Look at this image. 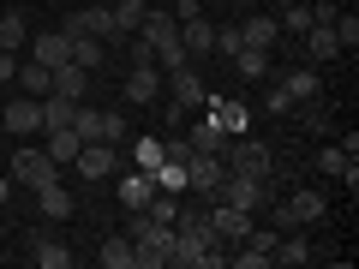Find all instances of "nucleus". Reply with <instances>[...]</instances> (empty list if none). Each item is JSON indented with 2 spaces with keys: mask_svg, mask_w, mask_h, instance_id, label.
<instances>
[{
  "mask_svg": "<svg viewBox=\"0 0 359 269\" xmlns=\"http://www.w3.org/2000/svg\"><path fill=\"white\" fill-rule=\"evenodd\" d=\"M174 36H180V48H186V60H192V66L216 54V25H210L204 13H198V18H180V25H174Z\"/></svg>",
  "mask_w": 359,
  "mask_h": 269,
  "instance_id": "nucleus-6",
  "label": "nucleus"
},
{
  "mask_svg": "<svg viewBox=\"0 0 359 269\" xmlns=\"http://www.w3.org/2000/svg\"><path fill=\"white\" fill-rule=\"evenodd\" d=\"M72 66L102 72V66H108V42H102V36H72Z\"/></svg>",
  "mask_w": 359,
  "mask_h": 269,
  "instance_id": "nucleus-22",
  "label": "nucleus"
},
{
  "mask_svg": "<svg viewBox=\"0 0 359 269\" xmlns=\"http://www.w3.org/2000/svg\"><path fill=\"white\" fill-rule=\"evenodd\" d=\"M299 42H306V48H299V54H306V66H330V60H341V42H335L330 25H311Z\"/></svg>",
  "mask_w": 359,
  "mask_h": 269,
  "instance_id": "nucleus-15",
  "label": "nucleus"
},
{
  "mask_svg": "<svg viewBox=\"0 0 359 269\" xmlns=\"http://www.w3.org/2000/svg\"><path fill=\"white\" fill-rule=\"evenodd\" d=\"M174 25H180L174 13H162V6H150V13H144V25L132 30V36H144V42H150V48H156V42H162V36H174Z\"/></svg>",
  "mask_w": 359,
  "mask_h": 269,
  "instance_id": "nucleus-26",
  "label": "nucleus"
},
{
  "mask_svg": "<svg viewBox=\"0 0 359 269\" xmlns=\"http://www.w3.org/2000/svg\"><path fill=\"white\" fill-rule=\"evenodd\" d=\"M204 114L216 120V126L228 132V138H245V126H252V108H245V102H233V96H216V102H210Z\"/></svg>",
  "mask_w": 359,
  "mask_h": 269,
  "instance_id": "nucleus-14",
  "label": "nucleus"
},
{
  "mask_svg": "<svg viewBox=\"0 0 359 269\" xmlns=\"http://www.w3.org/2000/svg\"><path fill=\"white\" fill-rule=\"evenodd\" d=\"M108 13H114V25L126 30V36H132V30L144 25V13H150V0H114V6H108Z\"/></svg>",
  "mask_w": 359,
  "mask_h": 269,
  "instance_id": "nucleus-32",
  "label": "nucleus"
},
{
  "mask_svg": "<svg viewBox=\"0 0 359 269\" xmlns=\"http://www.w3.org/2000/svg\"><path fill=\"white\" fill-rule=\"evenodd\" d=\"M264 84H269V96H264V114H294V108H299L294 96H287V90L276 84V78H264Z\"/></svg>",
  "mask_w": 359,
  "mask_h": 269,
  "instance_id": "nucleus-34",
  "label": "nucleus"
},
{
  "mask_svg": "<svg viewBox=\"0 0 359 269\" xmlns=\"http://www.w3.org/2000/svg\"><path fill=\"white\" fill-rule=\"evenodd\" d=\"M6 198H13V179H0V204H6Z\"/></svg>",
  "mask_w": 359,
  "mask_h": 269,
  "instance_id": "nucleus-38",
  "label": "nucleus"
},
{
  "mask_svg": "<svg viewBox=\"0 0 359 269\" xmlns=\"http://www.w3.org/2000/svg\"><path fill=\"white\" fill-rule=\"evenodd\" d=\"M150 179H156V192H174V198H180V192H186V162H174V156H162V167H156Z\"/></svg>",
  "mask_w": 359,
  "mask_h": 269,
  "instance_id": "nucleus-30",
  "label": "nucleus"
},
{
  "mask_svg": "<svg viewBox=\"0 0 359 269\" xmlns=\"http://www.w3.org/2000/svg\"><path fill=\"white\" fill-rule=\"evenodd\" d=\"M72 167H78V174H84V179H96V186H102V179L114 174V144H102V138H90L84 150L72 156Z\"/></svg>",
  "mask_w": 359,
  "mask_h": 269,
  "instance_id": "nucleus-11",
  "label": "nucleus"
},
{
  "mask_svg": "<svg viewBox=\"0 0 359 269\" xmlns=\"http://www.w3.org/2000/svg\"><path fill=\"white\" fill-rule=\"evenodd\" d=\"M36 209H42V216H48V221H66V216H72V192H66V186H60V179H48V186H42V192H36Z\"/></svg>",
  "mask_w": 359,
  "mask_h": 269,
  "instance_id": "nucleus-20",
  "label": "nucleus"
},
{
  "mask_svg": "<svg viewBox=\"0 0 359 269\" xmlns=\"http://www.w3.org/2000/svg\"><path fill=\"white\" fill-rule=\"evenodd\" d=\"M168 257H174V228L150 221V233L132 240V269H168Z\"/></svg>",
  "mask_w": 359,
  "mask_h": 269,
  "instance_id": "nucleus-4",
  "label": "nucleus"
},
{
  "mask_svg": "<svg viewBox=\"0 0 359 269\" xmlns=\"http://www.w3.org/2000/svg\"><path fill=\"white\" fill-rule=\"evenodd\" d=\"M96 263H102V269H132V240H126V233H108L102 251H96Z\"/></svg>",
  "mask_w": 359,
  "mask_h": 269,
  "instance_id": "nucleus-28",
  "label": "nucleus"
},
{
  "mask_svg": "<svg viewBox=\"0 0 359 269\" xmlns=\"http://www.w3.org/2000/svg\"><path fill=\"white\" fill-rule=\"evenodd\" d=\"M186 144H192V150H204V156H222V150H228V132H222L216 126V120H198V126H192V138H186Z\"/></svg>",
  "mask_w": 359,
  "mask_h": 269,
  "instance_id": "nucleus-25",
  "label": "nucleus"
},
{
  "mask_svg": "<svg viewBox=\"0 0 359 269\" xmlns=\"http://www.w3.org/2000/svg\"><path fill=\"white\" fill-rule=\"evenodd\" d=\"M276 25H282V36H294V42H299L311 25H318V18H311V6H306V0H287L282 13H276Z\"/></svg>",
  "mask_w": 359,
  "mask_h": 269,
  "instance_id": "nucleus-23",
  "label": "nucleus"
},
{
  "mask_svg": "<svg viewBox=\"0 0 359 269\" xmlns=\"http://www.w3.org/2000/svg\"><path fill=\"white\" fill-rule=\"evenodd\" d=\"M54 96H66V102H84V96H90V72H84V66H72V60L54 66Z\"/></svg>",
  "mask_w": 359,
  "mask_h": 269,
  "instance_id": "nucleus-19",
  "label": "nucleus"
},
{
  "mask_svg": "<svg viewBox=\"0 0 359 269\" xmlns=\"http://www.w3.org/2000/svg\"><path fill=\"white\" fill-rule=\"evenodd\" d=\"M78 150H84V138H78L72 126H60V132H48V156H54V162H72Z\"/></svg>",
  "mask_w": 359,
  "mask_h": 269,
  "instance_id": "nucleus-33",
  "label": "nucleus"
},
{
  "mask_svg": "<svg viewBox=\"0 0 359 269\" xmlns=\"http://www.w3.org/2000/svg\"><path fill=\"white\" fill-rule=\"evenodd\" d=\"M162 138H132V162H138V174H156L162 167Z\"/></svg>",
  "mask_w": 359,
  "mask_h": 269,
  "instance_id": "nucleus-31",
  "label": "nucleus"
},
{
  "mask_svg": "<svg viewBox=\"0 0 359 269\" xmlns=\"http://www.w3.org/2000/svg\"><path fill=\"white\" fill-rule=\"evenodd\" d=\"M233 144V138H228ZM222 174H257V179H276V156H269V144L245 138L233 144V150H222Z\"/></svg>",
  "mask_w": 359,
  "mask_h": 269,
  "instance_id": "nucleus-2",
  "label": "nucleus"
},
{
  "mask_svg": "<svg viewBox=\"0 0 359 269\" xmlns=\"http://www.w3.org/2000/svg\"><path fill=\"white\" fill-rule=\"evenodd\" d=\"M311 162H318V174L341 179L347 192H353V186H359V162H353V150H347V144H330V150H318V156H311Z\"/></svg>",
  "mask_w": 359,
  "mask_h": 269,
  "instance_id": "nucleus-10",
  "label": "nucleus"
},
{
  "mask_svg": "<svg viewBox=\"0 0 359 269\" xmlns=\"http://www.w3.org/2000/svg\"><path fill=\"white\" fill-rule=\"evenodd\" d=\"M240 36L252 42V48H269V54H276V42H282V25H276V13H245V18H240Z\"/></svg>",
  "mask_w": 359,
  "mask_h": 269,
  "instance_id": "nucleus-16",
  "label": "nucleus"
},
{
  "mask_svg": "<svg viewBox=\"0 0 359 269\" xmlns=\"http://www.w3.org/2000/svg\"><path fill=\"white\" fill-rule=\"evenodd\" d=\"M204 13V0H174V18H198Z\"/></svg>",
  "mask_w": 359,
  "mask_h": 269,
  "instance_id": "nucleus-37",
  "label": "nucleus"
},
{
  "mask_svg": "<svg viewBox=\"0 0 359 269\" xmlns=\"http://www.w3.org/2000/svg\"><path fill=\"white\" fill-rule=\"evenodd\" d=\"M240 48H245L240 25H222V30H216V54H228V60H233V54H240Z\"/></svg>",
  "mask_w": 359,
  "mask_h": 269,
  "instance_id": "nucleus-35",
  "label": "nucleus"
},
{
  "mask_svg": "<svg viewBox=\"0 0 359 269\" xmlns=\"http://www.w3.org/2000/svg\"><path fill=\"white\" fill-rule=\"evenodd\" d=\"M0 126L13 132V138H30V132H42V96H18V102L0 114Z\"/></svg>",
  "mask_w": 359,
  "mask_h": 269,
  "instance_id": "nucleus-13",
  "label": "nucleus"
},
{
  "mask_svg": "<svg viewBox=\"0 0 359 269\" xmlns=\"http://www.w3.org/2000/svg\"><path fill=\"white\" fill-rule=\"evenodd\" d=\"M25 48H30V60H42V66H66L72 60V36H66V30H36Z\"/></svg>",
  "mask_w": 359,
  "mask_h": 269,
  "instance_id": "nucleus-12",
  "label": "nucleus"
},
{
  "mask_svg": "<svg viewBox=\"0 0 359 269\" xmlns=\"http://www.w3.org/2000/svg\"><path fill=\"white\" fill-rule=\"evenodd\" d=\"M30 263L36 269H72V251H66V240H54V233H30Z\"/></svg>",
  "mask_w": 359,
  "mask_h": 269,
  "instance_id": "nucleus-17",
  "label": "nucleus"
},
{
  "mask_svg": "<svg viewBox=\"0 0 359 269\" xmlns=\"http://www.w3.org/2000/svg\"><path fill=\"white\" fill-rule=\"evenodd\" d=\"M276 6H287V0H276Z\"/></svg>",
  "mask_w": 359,
  "mask_h": 269,
  "instance_id": "nucleus-39",
  "label": "nucleus"
},
{
  "mask_svg": "<svg viewBox=\"0 0 359 269\" xmlns=\"http://www.w3.org/2000/svg\"><path fill=\"white\" fill-rule=\"evenodd\" d=\"M168 78V102L180 108H204V78H198V66H180V72H162Z\"/></svg>",
  "mask_w": 359,
  "mask_h": 269,
  "instance_id": "nucleus-8",
  "label": "nucleus"
},
{
  "mask_svg": "<svg viewBox=\"0 0 359 269\" xmlns=\"http://www.w3.org/2000/svg\"><path fill=\"white\" fill-rule=\"evenodd\" d=\"M162 90H168L162 66H126V84H120V96H126L132 108H150V102H162Z\"/></svg>",
  "mask_w": 359,
  "mask_h": 269,
  "instance_id": "nucleus-5",
  "label": "nucleus"
},
{
  "mask_svg": "<svg viewBox=\"0 0 359 269\" xmlns=\"http://www.w3.org/2000/svg\"><path fill=\"white\" fill-rule=\"evenodd\" d=\"M210 198H216V204L245 209V216H257V209L276 198V179H257V174H222V186H216ZM210 198H204V204H210Z\"/></svg>",
  "mask_w": 359,
  "mask_h": 269,
  "instance_id": "nucleus-1",
  "label": "nucleus"
},
{
  "mask_svg": "<svg viewBox=\"0 0 359 269\" xmlns=\"http://www.w3.org/2000/svg\"><path fill=\"white\" fill-rule=\"evenodd\" d=\"M269 78H276L294 102H318V96H323V72H318V66H306V60H299V66H276Z\"/></svg>",
  "mask_w": 359,
  "mask_h": 269,
  "instance_id": "nucleus-7",
  "label": "nucleus"
},
{
  "mask_svg": "<svg viewBox=\"0 0 359 269\" xmlns=\"http://www.w3.org/2000/svg\"><path fill=\"white\" fill-rule=\"evenodd\" d=\"M216 186H222V156H204V150H192V156H186V192L210 198Z\"/></svg>",
  "mask_w": 359,
  "mask_h": 269,
  "instance_id": "nucleus-9",
  "label": "nucleus"
},
{
  "mask_svg": "<svg viewBox=\"0 0 359 269\" xmlns=\"http://www.w3.org/2000/svg\"><path fill=\"white\" fill-rule=\"evenodd\" d=\"M233 72H240V78H252V84H264V78L276 72V54H269V48H252V42H245V48L233 54Z\"/></svg>",
  "mask_w": 359,
  "mask_h": 269,
  "instance_id": "nucleus-18",
  "label": "nucleus"
},
{
  "mask_svg": "<svg viewBox=\"0 0 359 269\" xmlns=\"http://www.w3.org/2000/svg\"><path fill=\"white\" fill-rule=\"evenodd\" d=\"M18 84H25V96H48V90H54V66L18 60Z\"/></svg>",
  "mask_w": 359,
  "mask_h": 269,
  "instance_id": "nucleus-24",
  "label": "nucleus"
},
{
  "mask_svg": "<svg viewBox=\"0 0 359 269\" xmlns=\"http://www.w3.org/2000/svg\"><path fill=\"white\" fill-rule=\"evenodd\" d=\"M72 114H78V102H66V96H42V132H60V126H72Z\"/></svg>",
  "mask_w": 359,
  "mask_h": 269,
  "instance_id": "nucleus-27",
  "label": "nucleus"
},
{
  "mask_svg": "<svg viewBox=\"0 0 359 269\" xmlns=\"http://www.w3.org/2000/svg\"><path fill=\"white\" fill-rule=\"evenodd\" d=\"M13 78H18V54L0 48V84H13Z\"/></svg>",
  "mask_w": 359,
  "mask_h": 269,
  "instance_id": "nucleus-36",
  "label": "nucleus"
},
{
  "mask_svg": "<svg viewBox=\"0 0 359 269\" xmlns=\"http://www.w3.org/2000/svg\"><path fill=\"white\" fill-rule=\"evenodd\" d=\"M25 42H30V18H25V13H6V18H0V48L18 54Z\"/></svg>",
  "mask_w": 359,
  "mask_h": 269,
  "instance_id": "nucleus-29",
  "label": "nucleus"
},
{
  "mask_svg": "<svg viewBox=\"0 0 359 269\" xmlns=\"http://www.w3.org/2000/svg\"><path fill=\"white\" fill-rule=\"evenodd\" d=\"M114 198H120L126 209H144V204L156 198V179H150V174H126V179L114 186Z\"/></svg>",
  "mask_w": 359,
  "mask_h": 269,
  "instance_id": "nucleus-21",
  "label": "nucleus"
},
{
  "mask_svg": "<svg viewBox=\"0 0 359 269\" xmlns=\"http://www.w3.org/2000/svg\"><path fill=\"white\" fill-rule=\"evenodd\" d=\"M48 179H60V162H54L48 150H13V186H25V192H42Z\"/></svg>",
  "mask_w": 359,
  "mask_h": 269,
  "instance_id": "nucleus-3",
  "label": "nucleus"
}]
</instances>
